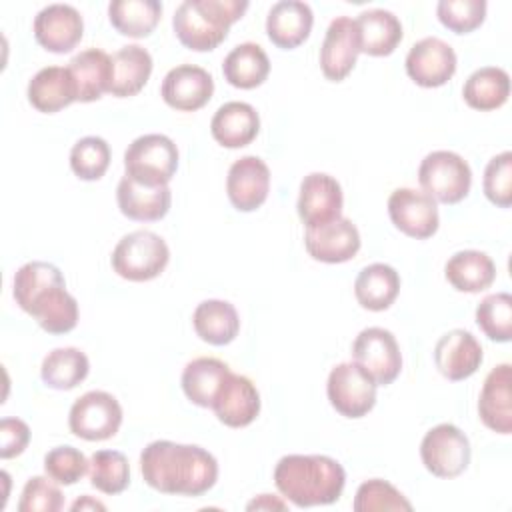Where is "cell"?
<instances>
[{"mask_svg": "<svg viewBox=\"0 0 512 512\" xmlns=\"http://www.w3.org/2000/svg\"><path fill=\"white\" fill-rule=\"evenodd\" d=\"M400 292V274L384 262L364 266L354 280L358 304L370 312L388 310Z\"/></svg>", "mask_w": 512, "mask_h": 512, "instance_id": "obj_29", "label": "cell"}, {"mask_svg": "<svg viewBox=\"0 0 512 512\" xmlns=\"http://www.w3.org/2000/svg\"><path fill=\"white\" fill-rule=\"evenodd\" d=\"M278 492L298 508L334 504L346 486L342 464L324 454H288L274 468Z\"/></svg>", "mask_w": 512, "mask_h": 512, "instance_id": "obj_3", "label": "cell"}, {"mask_svg": "<svg viewBox=\"0 0 512 512\" xmlns=\"http://www.w3.org/2000/svg\"><path fill=\"white\" fill-rule=\"evenodd\" d=\"M110 156V146L104 138L84 136L70 150V168L80 180H100L110 166Z\"/></svg>", "mask_w": 512, "mask_h": 512, "instance_id": "obj_40", "label": "cell"}, {"mask_svg": "<svg viewBox=\"0 0 512 512\" xmlns=\"http://www.w3.org/2000/svg\"><path fill=\"white\" fill-rule=\"evenodd\" d=\"M152 56L138 44L122 46L112 54V82L110 94L116 98L136 96L152 74Z\"/></svg>", "mask_w": 512, "mask_h": 512, "instance_id": "obj_30", "label": "cell"}, {"mask_svg": "<svg viewBox=\"0 0 512 512\" xmlns=\"http://www.w3.org/2000/svg\"><path fill=\"white\" fill-rule=\"evenodd\" d=\"M342 206V186L334 176L326 172H310L302 178L296 210L306 228L320 226L340 218Z\"/></svg>", "mask_w": 512, "mask_h": 512, "instance_id": "obj_14", "label": "cell"}, {"mask_svg": "<svg viewBox=\"0 0 512 512\" xmlns=\"http://www.w3.org/2000/svg\"><path fill=\"white\" fill-rule=\"evenodd\" d=\"M248 510H286L288 504L274 494H260L246 504Z\"/></svg>", "mask_w": 512, "mask_h": 512, "instance_id": "obj_47", "label": "cell"}, {"mask_svg": "<svg viewBox=\"0 0 512 512\" xmlns=\"http://www.w3.org/2000/svg\"><path fill=\"white\" fill-rule=\"evenodd\" d=\"M360 232L350 218H336L332 222L306 228L304 246L310 258L324 264H342L352 260L360 250Z\"/></svg>", "mask_w": 512, "mask_h": 512, "instance_id": "obj_15", "label": "cell"}, {"mask_svg": "<svg viewBox=\"0 0 512 512\" xmlns=\"http://www.w3.org/2000/svg\"><path fill=\"white\" fill-rule=\"evenodd\" d=\"M356 28L360 36V52L368 56H390L404 36L398 16L384 8L360 12Z\"/></svg>", "mask_w": 512, "mask_h": 512, "instance_id": "obj_28", "label": "cell"}, {"mask_svg": "<svg viewBox=\"0 0 512 512\" xmlns=\"http://www.w3.org/2000/svg\"><path fill=\"white\" fill-rule=\"evenodd\" d=\"M314 14L306 2L280 0L266 16V34L282 50L298 48L312 32Z\"/></svg>", "mask_w": 512, "mask_h": 512, "instance_id": "obj_24", "label": "cell"}, {"mask_svg": "<svg viewBox=\"0 0 512 512\" xmlns=\"http://www.w3.org/2000/svg\"><path fill=\"white\" fill-rule=\"evenodd\" d=\"M212 138L224 148H244L260 132V116L248 102H226L210 120Z\"/></svg>", "mask_w": 512, "mask_h": 512, "instance_id": "obj_25", "label": "cell"}, {"mask_svg": "<svg viewBox=\"0 0 512 512\" xmlns=\"http://www.w3.org/2000/svg\"><path fill=\"white\" fill-rule=\"evenodd\" d=\"M90 460L74 446H56L44 456V472L62 486H72L88 472Z\"/></svg>", "mask_w": 512, "mask_h": 512, "instance_id": "obj_43", "label": "cell"}, {"mask_svg": "<svg viewBox=\"0 0 512 512\" xmlns=\"http://www.w3.org/2000/svg\"><path fill=\"white\" fill-rule=\"evenodd\" d=\"M72 510H86V508H92V510H106V506L98 500H92L88 494H84L80 500H76L72 506Z\"/></svg>", "mask_w": 512, "mask_h": 512, "instance_id": "obj_48", "label": "cell"}, {"mask_svg": "<svg viewBox=\"0 0 512 512\" xmlns=\"http://www.w3.org/2000/svg\"><path fill=\"white\" fill-rule=\"evenodd\" d=\"M376 382L356 362H342L328 374L326 396L344 418H362L376 404Z\"/></svg>", "mask_w": 512, "mask_h": 512, "instance_id": "obj_9", "label": "cell"}, {"mask_svg": "<svg viewBox=\"0 0 512 512\" xmlns=\"http://www.w3.org/2000/svg\"><path fill=\"white\" fill-rule=\"evenodd\" d=\"M28 102L42 114H54L76 102V90L68 68L46 66L38 70L26 88Z\"/></svg>", "mask_w": 512, "mask_h": 512, "instance_id": "obj_27", "label": "cell"}, {"mask_svg": "<svg viewBox=\"0 0 512 512\" xmlns=\"http://www.w3.org/2000/svg\"><path fill=\"white\" fill-rule=\"evenodd\" d=\"M444 276L454 290L476 294L492 286L496 278V264L486 252L460 250L448 258Z\"/></svg>", "mask_w": 512, "mask_h": 512, "instance_id": "obj_31", "label": "cell"}, {"mask_svg": "<svg viewBox=\"0 0 512 512\" xmlns=\"http://www.w3.org/2000/svg\"><path fill=\"white\" fill-rule=\"evenodd\" d=\"M144 482L174 496H202L218 480L216 458L196 444L154 440L140 454Z\"/></svg>", "mask_w": 512, "mask_h": 512, "instance_id": "obj_1", "label": "cell"}, {"mask_svg": "<svg viewBox=\"0 0 512 512\" xmlns=\"http://www.w3.org/2000/svg\"><path fill=\"white\" fill-rule=\"evenodd\" d=\"M482 360L484 352L480 342L462 328L446 332L434 346V364L438 372L450 382L470 378L480 368Z\"/></svg>", "mask_w": 512, "mask_h": 512, "instance_id": "obj_21", "label": "cell"}, {"mask_svg": "<svg viewBox=\"0 0 512 512\" xmlns=\"http://www.w3.org/2000/svg\"><path fill=\"white\" fill-rule=\"evenodd\" d=\"M64 506V494L50 476H32L26 480L18 512H58Z\"/></svg>", "mask_w": 512, "mask_h": 512, "instance_id": "obj_45", "label": "cell"}, {"mask_svg": "<svg viewBox=\"0 0 512 512\" xmlns=\"http://www.w3.org/2000/svg\"><path fill=\"white\" fill-rule=\"evenodd\" d=\"M436 16L444 28L454 34H468L486 18L484 0H440L436 6Z\"/></svg>", "mask_w": 512, "mask_h": 512, "instance_id": "obj_42", "label": "cell"}, {"mask_svg": "<svg viewBox=\"0 0 512 512\" xmlns=\"http://www.w3.org/2000/svg\"><path fill=\"white\" fill-rule=\"evenodd\" d=\"M476 324L492 342L512 338V296L508 292L488 294L476 306Z\"/></svg>", "mask_w": 512, "mask_h": 512, "instance_id": "obj_39", "label": "cell"}, {"mask_svg": "<svg viewBox=\"0 0 512 512\" xmlns=\"http://www.w3.org/2000/svg\"><path fill=\"white\" fill-rule=\"evenodd\" d=\"M464 102L480 112H490L506 104L510 96V76L504 68L482 66L474 70L462 88Z\"/></svg>", "mask_w": 512, "mask_h": 512, "instance_id": "obj_35", "label": "cell"}, {"mask_svg": "<svg viewBox=\"0 0 512 512\" xmlns=\"http://www.w3.org/2000/svg\"><path fill=\"white\" fill-rule=\"evenodd\" d=\"M124 170L146 186H168L178 170V148L166 134H144L124 152Z\"/></svg>", "mask_w": 512, "mask_h": 512, "instance_id": "obj_6", "label": "cell"}, {"mask_svg": "<svg viewBox=\"0 0 512 512\" xmlns=\"http://www.w3.org/2000/svg\"><path fill=\"white\" fill-rule=\"evenodd\" d=\"M456 64L454 48L436 36H426L412 44L404 62L410 80L422 88L444 86L454 76Z\"/></svg>", "mask_w": 512, "mask_h": 512, "instance_id": "obj_13", "label": "cell"}, {"mask_svg": "<svg viewBox=\"0 0 512 512\" xmlns=\"http://www.w3.org/2000/svg\"><path fill=\"white\" fill-rule=\"evenodd\" d=\"M30 442V428L20 418H2L0 420V458L8 460L20 456Z\"/></svg>", "mask_w": 512, "mask_h": 512, "instance_id": "obj_46", "label": "cell"}, {"mask_svg": "<svg viewBox=\"0 0 512 512\" xmlns=\"http://www.w3.org/2000/svg\"><path fill=\"white\" fill-rule=\"evenodd\" d=\"M482 188L486 198L498 208L512 204V152L504 150L488 160L484 168Z\"/></svg>", "mask_w": 512, "mask_h": 512, "instance_id": "obj_44", "label": "cell"}, {"mask_svg": "<svg viewBox=\"0 0 512 512\" xmlns=\"http://www.w3.org/2000/svg\"><path fill=\"white\" fill-rule=\"evenodd\" d=\"M222 74L230 86L252 90L264 84L270 74L268 54L254 42H242L226 54L222 62Z\"/></svg>", "mask_w": 512, "mask_h": 512, "instance_id": "obj_33", "label": "cell"}, {"mask_svg": "<svg viewBox=\"0 0 512 512\" xmlns=\"http://www.w3.org/2000/svg\"><path fill=\"white\" fill-rule=\"evenodd\" d=\"M214 94V80L210 72L196 64H180L162 80V100L180 112H196L204 108Z\"/></svg>", "mask_w": 512, "mask_h": 512, "instance_id": "obj_18", "label": "cell"}, {"mask_svg": "<svg viewBox=\"0 0 512 512\" xmlns=\"http://www.w3.org/2000/svg\"><path fill=\"white\" fill-rule=\"evenodd\" d=\"M422 192L442 204H458L472 186L470 164L452 150H434L418 166Z\"/></svg>", "mask_w": 512, "mask_h": 512, "instance_id": "obj_7", "label": "cell"}, {"mask_svg": "<svg viewBox=\"0 0 512 512\" xmlns=\"http://www.w3.org/2000/svg\"><path fill=\"white\" fill-rule=\"evenodd\" d=\"M470 440L454 424L442 422L430 428L420 442L424 468L436 478H456L470 464Z\"/></svg>", "mask_w": 512, "mask_h": 512, "instance_id": "obj_8", "label": "cell"}, {"mask_svg": "<svg viewBox=\"0 0 512 512\" xmlns=\"http://www.w3.org/2000/svg\"><path fill=\"white\" fill-rule=\"evenodd\" d=\"M90 372L88 356L74 346L54 348L48 352L40 366V378L48 388L72 390L86 380Z\"/></svg>", "mask_w": 512, "mask_h": 512, "instance_id": "obj_37", "label": "cell"}, {"mask_svg": "<svg viewBox=\"0 0 512 512\" xmlns=\"http://www.w3.org/2000/svg\"><path fill=\"white\" fill-rule=\"evenodd\" d=\"M162 16L158 0H114L108 4V20L114 30L130 38H146Z\"/></svg>", "mask_w": 512, "mask_h": 512, "instance_id": "obj_36", "label": "cell"}, {"mask_svg": "<svg viewBox=\"0 0 512 512\" xmlns=\"http://www.w3.org/2000/svg\"><path fill=\"white\" fill-rule=\"evenodd\" d=\"M116 202L126 218L156 222L168 214L172 192L168 186H146L124 174L116 188Z\"/></svg>", "mask_w": 512, "mask_h": 512, "instance_id": "obj_23", "label": "cell"}, {"mask_svg": "<svg viewBox=\"0 0 512 512\" xmlns=\"http://www.w3.org/2000/svg\"><path fill=\"white\" fill-rule=\"evenodd\" d=\"M478 414L486 428L498 434L512 432V366L498 364L484 378Z\"/></svg>", "mask_w": 512, "mask_h": 512, "instance_id": "obj_22", "label": "cell"}, {"mask_svg": "<svg viewBox=\"0 0 512 512\" xmlns=\"http://www.w3.org/2000/svg\"><path fill=\"white\" fill-rule=\"evenodd\" d=\"M192 326L200 340L212 346H226L240 332V316L228 300L212 298L194 308Z\"/></svg>", "mask_w": 512, "mask_h": 512, "instance_id": "obj_32", "label": "cell"}, {"mask_svg": "<svg viewBox=\"0 0 512 512\" xmlns=\"http://www.w3.org/2000/svg\"><path fill=\"white\" fill-rule=\"evenodd\" d=\"M12 294L16 304L48 334H66L78 324V302L66 290L60 268L50 262L22 264L14 274Z\"/></svg>", "mask_w": 512, "mask_h": 512, "instance_id": "obj_2", "label": "cell"}, {"mask_svg": "<svg viewBox=\"0 0 512 512\" xmlns=\"http://www.w3.org/2000/svg\"><path fill=\"white\" fill-rule=\"evenodd\" d=\"M270 192V168L258 156L238 158L226 176V194L238 212H254Z\"/></svg>", "mask_w": 512, "mask_h": 512, "instance_id": "obj_19", "label": "cell"}, {"mask_svg": "<svg viewBox=\"0 0 512 512\" xmlns=\"http://www.w3.org/2000/svg\"><path fill=\"white\" fill-rule=\"evenodd\" d=\"M90 484L104 494H120L130 484L128 458L118 450H98L90 456Z\"/></svg>", "mask_w": 512, "mask_h": 512, "instance_id": "obj_38", "label": "cell"}, {"mask_svg": "<svg viewBox=\"0 0 512 512\" xmlns=\"http://www.w3.org/2000/svg\"><path fill=\"white\" fill-rule=\"evenodd\" d=\"M122 424L120 402L104 390H90L82 394L68 412V428L74 436L100 442L112 438Z\"/></svg>", "mask_w": 512, "mask_h": 512, "instance_id": "obj_10", "label": "cell"}, {"mask_svg": "<svg viewBox=\"0 0 512 512\" xmlns=\"http://www.w3.org/2000/svg\"><path fill=\"white\" fill-rule=\"evenodd\" d=\"M388 216L402 234L416 240L434 236L440 226L436 200L416 188H396L388 198Z\"/></svg>", "mask_w": 512, "mask_h": 512, "instance_id": "obj_12", "label": "cell"}, {"mask_svg": "<svg viewBox=\"0 0 512 512\" xmlns=\"http://www.w3.org/2000/svg\"><path fill=\"white\" fill-rule=\"evenodd\" d=\"M352 358L378 386L392 384L402 370V354L396 336L380 326L358 332L352 342Z\"/></svg>", "mask_w": 512, "mask_h": 512, "instance_id": "obj_11", "label": "cell"}, {"mask_svg": "<svg viewBox=\"0 0 512 512\" xmlns=\"http://www.w3.org/2000/svg\"><path fill=\"white\" fill-rule=\"evenodd\" d=\"M210 408L224 426L244 428L260 414V392L248 376L230 370Z\"/></svg>", "mask_w": 512, "mask_h": 512, "instance_id": "obj_20", "label": "cell"}, {"mask_svg": "<svg viewBox=\"0 0 512 512\" xmlns=\"http://www.w3.org/2000/svg\"><path fill=\"white\" fill-rule=\"evenodd\" d=\"M360 54V36L356 20L348 16L334 18L320 46V70L332 82H342L356 66Z\"/></svg>", "mask_w": 512, "mask_h": 512, "instance_id": "obj_16", "label": "cell"}, {"mask_svg": "<svg viewBox=\"0 0 512 512\" xmlns=\"http://www.w3.org/2000/svg\"><path fill=\"white\" fill-rule=\"evenodd\" d=\"M68 72L74 82L76 102L100 100L110 90L112 56L100 48H86L68 62Z\"/></svg>", "mask_w": 512, "mask_h": 512, "instance_id": "obj_26", "label": "cell"}, {"mask_svg": "<svg viewBox=\"0 0 512 512\" xmlns=\"http://www.w3.org/2000/svg\"><path fill=\"white\" fill-rule=\"evenodd\" d=\"M84 34V20L70 4H48L34 18L36 42L54 54L72 52Z\"/></svg>", "mask_w": 512, "mask_h": 512, "instance_id": "obj_17", "label": "cell"}, {"mask_svg": "<svg viewBox=\"0 0 512 512\" xmlns=\"http://www.w3.org/2000/svg\"><path fill=\"white\" fill-rule=\"evenodd\" d=\"M170 248L162 236L150 230H134L118 240L112 250V270L130 282H148L164 272Z\"/></svg>", "mask_w": 512, "mask_h": 512, "instance_id": "obj_5", "label": "cell"}, {"mask_svg": "<svg viewBox=\"0 0 512 512\" xmlns=\"http://www.w3.org/2000/svg\"><path fill=\"white\" fill-rule=\"evenodd\" d=\"M352 508L356 512H386V510H412V502L388 480L372 478L358 486Z\"/></svg>", "mask_w": 512, "mask_h": 512, "instance_id": "obj_41", "label": "cell"}, {"mask_svg": "<svg viewBox=\"0 0 512 512\" xmlns=\"http://www.w3.org/2000/svg\"><path fill=\"white\" fill-rule=\"evenodd\" d=\"M228 374H230V368L226 362L212 356H200L190 360L184 366L180 384L186 398L192 404L210 408Z\"/></svg>", "mask_w": 512, "mask_h": 512, "instance_id": "obj_34", "label": "cell"}, {"mask_svg": "<svg viewBox=\"0 0 512 512\" xmlns=\"http://www.w3.org/2000/svg\"><path fill=\"white\" fill-rule=\"evenodd\" d=\"M248 10L246 0H184L172 18L176 38L194 52L218 48Z\"/></svg>", "mask_w": 512, "mask_h": 512, "instance_id": "obj_4", "label": "cell"}]
</instances>
